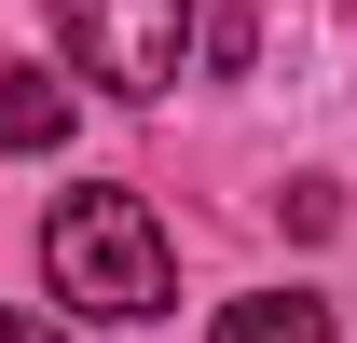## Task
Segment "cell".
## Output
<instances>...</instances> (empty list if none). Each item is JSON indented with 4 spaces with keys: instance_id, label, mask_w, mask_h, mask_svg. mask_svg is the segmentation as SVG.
Here are the masks:
<instances>
[{
    "instance_id": "obj_1",
    "label": "cell",
    "mask_w": 357,
    "mask_h": 343,
    "mask_svg": "<svg viewBox=\"0 0 357 343\" xmlns=\"http://www.w3.org/2000/svg\"><path fill=\"white\" fill-rule=\"evenodd\" d=\"M42 275L69 316H110V330H137V316H165L178 302V261H165V220L137 206V192H55L42 220Z\"/></svg>"
},
{
    "instance_id": "obj_2",
    "label": "cell",
    "mask_w": 357,
    "mask_h": 343,
    "mask_svg": "<svg viewBox=\"0 0 357 343\" xmlns=\"http://www.w3.org/2000/svg\"><path fill=\"white\" fill-rule=\"evenodd\" d=\"M55 42H69V69L110 96H165L178 55H192V0H42Z\"/></svg>"
},
{
    "instance_id": "obj_3",
    "label": "cell",
    "mask_w": 357,
    "mask_h": 343,
    "mask_svg": "<svg viewBox=\"0 0 357 343\" xmlns=\"http://www.w3.org/2000/svg\"><path fill=\"white\" fill-rule=\"evenodd\" d=\"M206 343H330V302L316 289H261V302H220Z\"/></svg>"
},
{
    "instance_id": "obj_4",
    "label": "cell",
    "mask_w": 357,
    "mask_h": 343,
    "mask_svg": "<svg viewBox=\"0 0 357 343\" xmlns=\"http://www.w3.org/2000/svg\"><path fill=\"white\" fill-rule=\"evenodd\" d=\"M69 137V83L55 69H0V151H55Z\"/></svg>"
},
{
    "instance_id": "obj_5",
    "label": "cell",
    "mask_w": 357,
    "mask_h": 343,
    "mask_svg": "<svg viewBox=\"0 0 357 343\" xmlns=\"http://www.w3.org/2000/svg\"><path fill=\"white\" fill-rule=\"evenodd\" d=\"M0 343H69V330H55V316H0Z\"/></svg>"
}]
</instances>
